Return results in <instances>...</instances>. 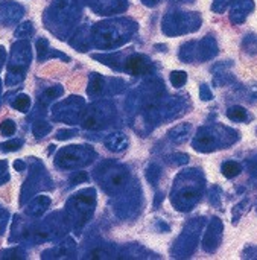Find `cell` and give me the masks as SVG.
<instances>
[{"label":"cell","instance_id":"obj_4","mask_svg":"<svg viewBox=\"0 0 257 260\" xmlns=\"http://www.w3.org/2000/svg\"><path fill=\"white\" fill-rule=\"evenodd\" d=\"M14 108H17L18 111H28L29 105H31V99L26 95H20L17 96V99L12 102Z\"/></svg>","mask_w":257,"mask_h":260},{"label":"cell","instance_id":"obj_2","mask_svg":"<svg viewBox=\"0 0 257 260\" xmlns=\"http://www.w3.org/2000/svg\"><path fill=\"white\" fill-rule=\"evenodd\" d=\"M239 172H241L239 164L234 163V161H227V163H224V166H222V174H224L227 178H233V177H236V175H239Z\"/></svg>","mask_w":257,"mask_h":260},{"label":"cell","instance_id":"obj_6","mask_svg":"<svg viewBox=\"0 0 257 260\" xmlns=\"http://www.w3.org/2000/svg\"><path fill=\"white\" fill-rule=\"evenodd\" d=\"M186 79H187V76H186L184 72H172V75H171V82H172L175 87L184 85Z\"/></svg>","mask_w":257,"mask_h":260},{"label":"cell","instance_id":"obj_7","mask_svg":"<svg viewBox=\"0 0 257 260\" xmlns=\"http://www.w3.org/2000/svg\"><path fill=\"white\" fill-rule=\"evenodd\" d=\"M0 131H2L3 136H12L15 133V125L12 120H5L2 125H0Z\"/></svg>","mask_w":257,"mask_h":260},{"label":"cell","instance_id":"obj_10","mask_svg":"<svg viewBox=\"0 0 257 260\" xmlns=\"http://www.w3.org/2000/svg\"><path fill=\"white\" fill-rule=\"evenodd\" d=\"M15 168H17V169H23V168H25V164H23V163H20V161H15Z\"/></svg>","mask_w":257,"mask_h":260},{"label":"cell","instance_id":"obj_8","mask_svg":"<svg viewBox=\"0 0 257 260\" xmlns=\"http://www.w3.org/2000/svg\"><path fill=\"white\" fill-rule=\"evenodd\" d=\"M34 32V26L29 23V22H26V23H23L22 26H20L17 31H15V37H23V35H28V34H32Z\"/></svg>","mask_w":257,"mask_h":260},{"label":"cell","instance_id":"obj_3","mask_svg":"<svg viewBox=\"0 0 257 260\" xmlns=\"http://www.w3.org/2000/svg\"><path fill=\"white\" fill-rule=\"evenodd\" d=\"M128 69L134 73V75H138V73L145 72V61L140 57H135L131 61H128Z\"/></svg>","mask_w":257,"mask_h":260},{"label":"cell","instance_id":"obj_1","mask_svg":"<svg viewBox=\"0 0 257 260\" xmlns=\"http://www.w3.org/2000/svg\"><path fill=\"white\" fill-rule=\"evenodd\" d=\"M128 146V140L124 134L121 133H116V134H111L108 139H107V148L110 151H114V152H121L124 151L125 148Z\"/></svg>","mask_w":257,"mask_h":260},{"label":"cell","instance_id":"obj_9","mask_svg":"<svg viewBox=\"0 0 257 260\" xmlns=\"http://www.w3.org/2000/svg\"><path fill=\"white\" fill-rule=\"evenodd\" d=\"M18 146H20V142H11V143H6L5 145V151H15L18 149Z\"/></svg>","mask_w":257,"mask_h":260},{"label":"cell","instance_id":"obj_5","mask_svg":"<svg viewBox=\"0 0 257 260\" xmlns=\"http://www.w3.org/2000/svg\"><path fill=\"white\" fill-rule=\"evenodd\" d=\"M227 114H228V117L233 119V120H242V119L247 117V111H245L242 107H233V108L228 110Z\"/></svg>","mask_w":257,"mask_h":260}]
</instances>
